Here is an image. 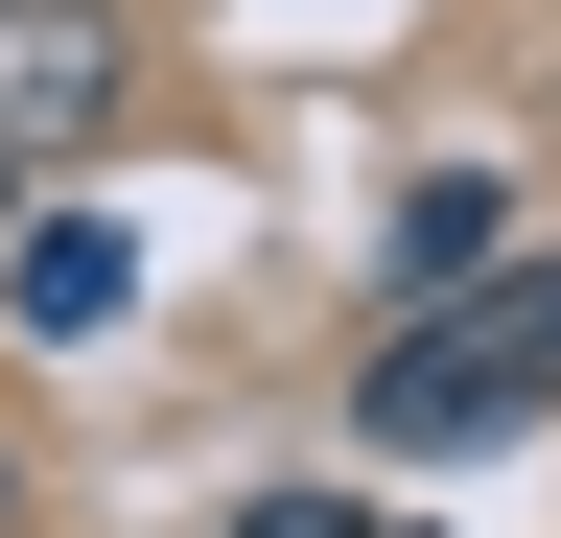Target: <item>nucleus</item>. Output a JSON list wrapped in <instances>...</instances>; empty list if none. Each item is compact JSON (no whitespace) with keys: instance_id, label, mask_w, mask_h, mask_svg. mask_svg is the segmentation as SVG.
Listing matches in <instances>:
<instances>
[{"instance_id":"1","label":"nucleus","mask_w":561,"mask_h":538,"mask_svg":"<svg viewBox=\"0 0 561 538\" xmlns=\"http://www.w3.org/2000/svg\"><path fill=\"white\" fill-rule=\"evenodd\" d=\"M561 398V257H468L445 305L375 352V445H491Z\"/></svg>"},{"instance_id":"2","label":"nucleus","mask_w":561,"mask_h":538,"mask_svg":"<svg viewBox=\"0 0 561 538\" xmlns=\"http://www.w3.org/2000/svg\"><path fill=\"white\" fill-rule=\"evenodd\" d=\"M117 117V0H0V164H94Z\"/></svg>"},{"instance_id":"3","label":"nucleus","mask_w":561,"mask_h":538,"mask_svg":"<svg viewBox=\"0 0 561 538\" xmlns=\"http://www.w3.org/2000/svg\"><path fill=\"white\" fill-rule=\"evenodd\" d=\"M0 282H24V328H117V282H140V257H117L94 211H47V234H0Z\"/></svg>"},{"instance_id":"4","label":"nucleus","mask_w":561,"mask_h":538,"mask_svg":"<svg viewBox=\"0 0 561 538\" xmlns=\"http://www.w3.org/2000/svg\"><path fill=\"white\" fill-rule=\"evenodd\" d=\"M491 234H515V211H491V187H468V164H445V187H421V211H398V257H421V282H468V257H491Z\"/></svg>"},{"instance_id":"5","label":"nucleus","mask_w":561,"mask_h":538,"mask_svg":"<svg viewBox=\"0 0 561 538\" xmlns=\"http://www.w3.org/2000/svg\"><path fill=\"white\" fill-rule=\"evenodd\" d=\"M0 234H24V164H0Z\"/></svg>"}]
</instances>
